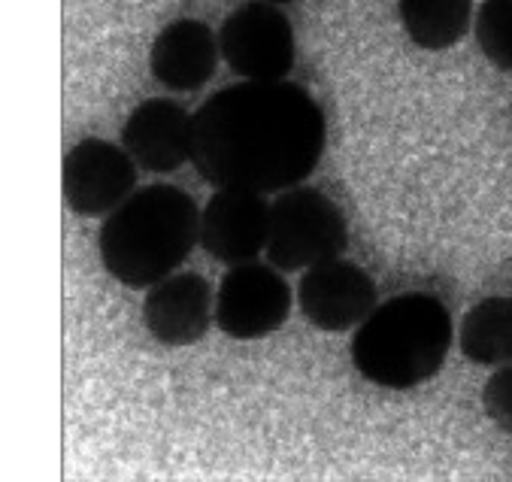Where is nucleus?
I'll list each match as a JSON object with an SVG mask.
<instances>
[{
    "label": "nucleus",
    "instance_id": "obj_2",
    "mask_svg": "<svg viewBox=\"0 0 512 482\" xmlns=\"http://www.w3.org/2000/svg\"><path fill=\"white\" fill-rule=\"evenodd\" d=\"M197 228L200 210L182 188L167 182L134 188L100 225V264L125 288H149L185 264Z\"/></svg>",
    "mask_w": 512,
    "mask_h": 482
},
{
    "label": "nucleus",
    "instance_id": "obj_18",
    "mask_svg": "<svg viewBox=\"0 0 512 482\" xmlns=\"http://www.w3.org/2000/svg\"><path fill=\"white\" fill-rule=\"evenodd\" d=\"M509 119H512V104H509Z\"/></svg>",
    "mask_w": 512,
    "mask_h": 482
},
{
    "label": "nucleus",
    "instance_id": "obj_15",
    "mask_svg": "<svg viewBox=\"0 0 512 482\" xmlns=\"http://www.w3.org/2000/svg\"><path fill=\"white\" fill-rule=\"evenodd\" d=\"M473 31L482 55L497 70L512 73V0H482Z\"/></svg>",
    "mask_w": 512,
    "mask_h": 482
},
{
    "label": "nucleus",
    "instance_id": "obj_4",
    "mask_svg": "<svg viewBox=\"0 0 512 482\" xmlns=\"http://www.w3.org/2000/svg\"><path fill=\"white\" fill-rule=\"evenodd\" d=\"M349 246L343 210L319 188L291 185L270 204L264 252L282 273H297L313 264L340 258Z\"/></svg>",
    "mask_w": 512,
    "mask_h": 482
},
{
    "label": "nucleus",
    "instance_id": "obj_11",
    "mask_svg": "<svg viewBox=\"0 0 512 482\" xmlns=\"http://www.w3.org/2000/svg\"><path fill=\"white\" fill-rule=\"evenodd\" d=\"M122 149L140 170H179L191 161V116L164 98L143 101L122 125Z\"/></svg>",
    "mask_w": 512,
    "mask_h": 482
},
{
    "label": "nucleus",
    "instance_id": "obj_5",
    "mask_svg": "<svg viewBox=\"0 0 512 482\" xmlns=\"http://www.w3.org/2000/svg\"><path fill=\"white\" fill-rule=\"evenodd\" d=\"M219 55L249 82L285 79L294 67L297 46L288 16L276 4L252 0L237 7L219 28Z\"/></svg>",
    "mask_w": 512,
    "mask_h": 482
},
{
    "label": "nucleus",
    "instance_id": "obj_10",
    "mask_svg": "<svg viewBox=\"0 0 512 482\" xmlns=\"http://www.w3.org/2000/svg\"><path fill=\"white\" fill-rule=\"evenodd\" d=\"M213 319V288L197 273H170L149 285L143 301V325L161 346H194Z\"/></svg>",
    "mask_w": 512,
    "mask_h": 482
},
{
    "label": "nucleus",
    "instance_id": "obj_3",
    "mask_svg": "<svg viewBox=\"0 0 512 482\" xmlns=\"http://www.w3.org/2000/svg\"><path fill=\"white\" fill-rule=\"evenodd\" d=\"M452 337V313L443 301L406 292L376 304L358 325L352 337V364L379 389L409 392L443 370Z\"/></svg>",
    "mask_w": 512,
    "mask_h": 482
},
{
    "label": "nucleus",
    "instance_id": "obj_14",
    "mask_svg": "<svg viewBox=\"0 0 512 482\" xmlns=\"http://www.w3.org/2000/svg\"><path fill=\"white\" fill-rule=\"evenodd\" d=\"M461 352L479 367L512 361V298L494 295L467 310L458 334Z\"/></svg>",
    "mask_w": 512,
    "mask_h": 482
},
{
    "label": "nucleus",
    "instance_id": "obj_17",
    "mask_svg": "<svg viewBox=\"0 0 512 482\" xmlns=\"http://www.w3.org/2000/svg\"><path fill=\"white\" fill-rule=\"evenodd\" d=\"M264 4H291V0H264Z\"/></svg>",
    "mask_w": 512,
    "mask_h": 482
},
{
    "label": "nucleus",
    "instance_id": "obj_1",
    "mask_svg": "<svg viewBox=\"0 0 512 482\" xmlns=\"http://www.w3.org/2000/svg\"><path fill=\"white\" fill-rule=\"evenodd\" d=\"M328 146V122L303 85L237 82L191 116V164L216 188L267 195L300 185Z\"/></svg>",
    "mask_w": 512,
    "mask_h": 482
},
{
    "label": "nucleus",
    "instance_id": "obj_7",
    "mask_svg": "<svg viewBox=\"0 0 512 482\" xmlns=\"http://www.w3.org/2000/svg\"><path fill=\"white\" fill-rule=\"evenodd\" d=\"M64 204L76 216H107L137 188V164L104 137H85L64 155Z\"/></svg>",
    "mask_w": 512,
    "mask_h": 482
},
{
    "label": "nucleus",
    "instance_id": "obj_16",
    "mask_svg": "<svg viewBox=\"0 0 512 482\" xmlns=\"http://www.w3.org/2000/svg\"><path fill=\"white\" fill-rule=\"evenodd\" d=\"M482 410L503 434L512 437V361L500 364L482 385Z\"/></svg>",
    "mask_w": 512,
    "mask_h": 482
},
{
    "label": "nucleus",
    "instance_id": "obj_9",
    "mask_svg": "<svg viewBox=\"0 0 512 482\" xmlns=\"http://www.w3.org/2000/svg\"><path fill=\"white\" fill-rule=\"evenodd\" d=\"M270 225V204L258 191L216 188V195L200 210L197 243L219 264L255 261L264 252Z\"/></svg>",
    "mask_w": 512,
    "mask_h": 482
},
{
    "label": "nucleus",
    "instance_id": "obj_13",
    "mask_svg": "<svg viewBox=\"0 0 512 482\" xmlns=\"http://www.w3.org/2000/svg\"><path fill=\"white\" fill-rule=\"evenodd\" d=\"M397 16L413 46L443 52L464 40L473 22V0H397Z\"/></svg>",
    "mask_w": 512,
    "mask_h": 482
},
{
    "label": "nucleus",
    "instance_id": "obj_8",
    "mask_svg": "<svg viewBox=\"0 0 512 482\" xmlns=\"http://www.w3.org/2000/svg\"><path fill=\"white\" fill-rule=\"evenodd\" d=\"M379 301L376 279L346 258H331L306 267L297 282V304L306 322L319 331H349L358 328Z\"/></svg>",
    "mask_w": 512,
    "mask_h": 482
},
{
    "label": "nucleus",
    "instance_id": "obj_12",
    "mask_svg": "<svg viewBox=\"0 0 512 482\" xmlns=\"http://www.w3.org/2000/svg\"><path fill=\"white\" fill-rule=\"evenodd\" d=\"M219 64V40L200 19H176L158 31L149 49L152 76L170 91H194Z\"/></svg>",
    "mask_w": 512,
    "mask_h": 482
},
{
    "label": "nucleus",
    "instance_id": "obj_6",
    "mask_svg": "<svg viewBox=\"0 0 512 482\" xmlns=\"http://www.w3.org/2000/svg\"><path fill=\"white\" fill-rule=\"evenodd\" d=\"M291 313V288L273 264H234L216 292V325L234 340H261L285 325Z\"/></svg>",
    "mask_w": 512,
    "mask_h": 482
}]
</instances>
